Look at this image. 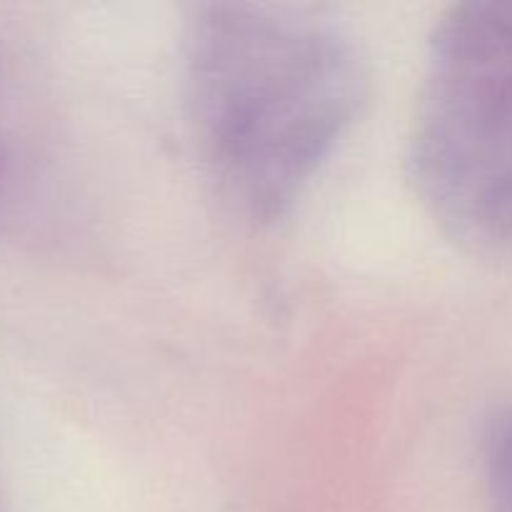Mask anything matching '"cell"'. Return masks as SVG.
<instances>
[{"label":"cell","mask_w":512,"mask_h":512,"mask_svg":"<svg viewBox=\"0 0 512 512\" xmlns=\"http://www.w3.org/2000/svg\"><path fill=\"white\" fill-rule=\"evenodd\" d=\"M185 113L210 188L253 225L283 218L358 120L368 68L315 15L195 5L183 38Z\"/></svg>","instance_id":"cell-1"},{"label":"cell","mask_w":512,"mask_h":512,"mask_svg":"<svg viewBox=\"0 0 512 512\" xmlns=\"http://www.w3.org/2000/svg\"><path fill=\"white\" fill-rule=\"evenodd\" d=\"M410 183L463 243L512 230V5H455L435 28L408 150Z\"/></svg>","instance_id":"cell-2"},{"label":"cell","mask_w":512,"mask_h":512,"mask_svg":"<svg viewBox=\"0 0 512 512\" xmlns=\"http://www.w3.org/2000/svg\"><path fill=\"white\" fill-rule=\"evenodd\" d=\"M483 468L493 512H512V410H505L490 423Z\"/></svg>","instance_id":"cell-3"},{"label":"cell","mask_w":512,"mask_h":512,"mask_svg":"<svg viewBox=\"0 0 512 512\" xmlns=\"http://www.w3.org/2000/svg\"><path fill=\"white\" fill-rule=\"evenodd\" d=\"M15 185V158L5 138H0V220L10 203V190Z\"/></svg>","instance_id":"cell-4"}]
</instances>
